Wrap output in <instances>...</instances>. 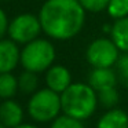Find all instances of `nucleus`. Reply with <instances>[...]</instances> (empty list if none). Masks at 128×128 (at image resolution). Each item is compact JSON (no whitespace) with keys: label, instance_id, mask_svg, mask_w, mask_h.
I'll use <instances>...</instances> for the list:
<instances>
[{"label":"nucleus","instance_id":"nucleus-19","mask_svg":"<svg viewBox=\"0 0 128 128\" xmlns=\"http://www.w3.org/2000/svg\"><path fill=\"white\" fill-rule=\"evenodd\" d=\"M117 70H118V76L122 80L125 86H128V52L121 55L117 61Z\"/></svg>","mask_w":128,"mask_h":128},{"label":"nucleus","instance_id":"nucleus-5","mask_svg":"<svg viewBox=\"0 0 128 128\" xmlns=\"http://www.w3.org/2000/svg\"><path fill=\"white\" fill-rule=\"evenodd\" d=\"M118 48L109 39H96L87 48V61L92 68H112L120 58Z\"/></svg>","mask_w":128,"mask_h":128},{"label":"nucleus","instance_id":"nucleus-7","mask_svg":"<svg viewBox=\"0 0 128 128\" xmlns=\"http://www.w3.org/2000/svg\"><path fill=\"white\" fill-rule=\"evenodd\" d=\"M21 62V52L12 40H0V73H11Z\"/></svg>","mask_w":128,"mask_h":128},{"label":"nucleus","instance_id":"nucleus-4","mask_svg":"<svg viewBox=\"0 0 128 128\" xmlns=\"http://www.w3.org/2000/svg\"><path fill=\"white\" fill-rule=\"evenodd\" d=\"M55 59V48L48 40L34 39L21 51V64L25 70L40 73L48 70Z\"/></svg>","mask_w":128,"mask_h":128},{"label":"nucleus","instance_id":"nucleus-17","mask_svg":"<svg viewBox=\"0 0 128 128\" xmlns=\"http://www.w3.org/2000/svg\"><path fill=\"white\" fill-rule=\"evenodd\" d=\"M51 128H84L81 120L73 118L68 114H59L51 124Z\"/></svg>","mask_w":128,"mask_h":128},{"label":"nucleus","instance_id":"nucleus-15","mask_svg":"<svg viewBox=\"0 0 128 128\" xmlns=\"http://www.w3.org/2000/svg\"><path fill=\"white\" fill-rule=\"evenodd\" d=\"M108 12L114 20H122L128 17V0H109Z\"/></svg>","mask_w":128,"mask_h":128},{"label":"nucleus","instance_id":"nucleus-12","mask_svg":"<svg viewBox=\"0 0 128 128\" xmlns=\"http://www.w3.org/2000/svg\"><path fill=\"white\" fill-rule=\"evenodd\" d=\"M112 40L117 46L120 51L128 52V17L122 20H117L116 24L112 26Z\"/></svg>","mask_w":128,"mask_h":128},{"label":"nucleus","instance_id":"nucleus-22","mask_svg":"<svg viewBox=\"0 0 128 128\" xmlns=\"http://www.w3.org/2000/svg\"><path fill=\"white\" fill-rule=\"evenodd\" d=\"M0 128H6V127H4V125L2 124V122H0Z\"/></svg>","mask_w":128,"mask_h":128},{"label":"nucleus","instance_id":"nucleus-20","mask_svg":"<svg viewBox=\"0 0 128 128\" xmlns=\"http://www.w3.org/2000/svg\"><path fill=\"white\" fill-rule=\"evenodd\" d=\"M8 20H7V15L3 10L0 8V40L4 37V34L8 32Z\"/></svg>","mask_w":128,"mask_h":128},{"label":"nucleus","instance_id":"nucleus-9","mask_svg":"<svg viewBox=\"0 0 128 128\" xmlns=\"http://www.w3.org/2000/svg\"><path fill=\"white\" fill-rule=\"evenodd\" d=\"M24 110L18 102L12 99H4L0 105V122L6 128H15L22 124Z\"/></svg>","mask_w":128,"mask_h":128},{"label":"nucleus","instance_id":"nucleus-13","mask_svg":"<svg viewBox=\"0 0 128 128\" xmlns=\"http://www.w3.org/2000/svg\"><path fill=\"white\" fill-rule=\"evenodd\" d=\"M20 90L18 78L11 73H0V98L12 99Z\"/></svg>","mask_w":128,"mask_h":128},{"label":"nucleus","instance_id":"nucleus-8","mask_svg":"<svg viewBox=\"0 0 128 128\" xmlns=\"http://www.w3.org/2000/svg\"><path fill=\"white\" fill-rule=\"evenodd\" d=\"M46 84H47V88L62 94L72 84V74L69 69H66L65 66L61 65L51 66L46 73Z\"/></svg>","mask_w":128,"mask_h":128},{"label":"nucleus","instance_id":"nucleus-6","mask_svg":"<svg viewBox=\"0 0 128 128\" xmlns=\"http://www.w3.org/2000/svg\"><path fill=\"white\" fill-rule=\"evenodd\" d=\"M42 30L40 20L32 14H21L15 17L8 25V34L12 42L28 44L37 39Z\"/></svg>","mask_w":128,"mask_h":128},{"label":"nucleus","instance_id":"nucleus-18","mask_svg":"<svg viewBox=\"0 0 128 128\" xmlns=\"http://www.w3.org/2000/svg\"><path fill=\"white\" fill-rule=\"evenodd\" d=\"M84 10L91 12H100L108 8L109 0H78Z\"/></svg>","mask_w":128,"mask_h":128},{"label":"nucleus","instance_id":"nucleus-16","mask_svg":"<svg viewBox=\"0 0 128 128\" xmlns=\"http://www.w3.org/2000/svg\"><path fill=\"white\" fill-rule=\"evenodd\" d=\"M98 95V103L108 109H113L118 102V92H117L116 87L108 90H102V91L96 92Z\"/></svg>","mask_w":128,"mask_h":128},{"label":"nucleus","instance_id":"nucleus-10","mask_svg":"<svg viewBox=\"0 0 128 128\" xmlns=\"http://www.w3.org/2000/svg\"><path fill=\"white\" fill-rule=\"evenodd\" d=\"M88 84L96 92L113 88L117 84V74L112 68H94L90 73Z\"/></svg>","mask_w":128,"mask_h":128},{"label":"nucleus","instance_id":"nucleus-3","mask_svg":"<svg viewBox=\"0 0 128 128\" xmlns=\"http://www.w3.org/2000/svg\"><path fill=\"white\" fill-rule=\"evenodd\" d=\"M62 112L61 94L50 88H43L32 94L28 102V113L37 122L54 121Z\"/></svg>","mask_w":128,"mask_h":128},{"label":"nucleus","instance_id":"nucleus-2","mask_svg":"<svg viewBox=\"0 0 128 128\" xmlns=\"http://www.w3.org/2000/svg\"><path fill=\"white\" fill-rule=\"evenodd\" d=\"M61 103L64 114L83 121L95 113L98 95L90 84L72 83L61 94Z\"/></svg>","mask_w":128,"mask_h":128},{"label":"nucleus","instance_id":"nucleus-11","mask_svg":"<svg viewBox=\"0 0 128 128\" xmlns=\"http://www.w3.org/2000/svg\"><path fill=\"white\" fill-rule=\"evenodd\" d=\"M96 128H128V114L122 109H109L98 120Z\"/></svg>","mask_w":128,"mask_h":128},{"label":"nucleus","instance_id":"nucleus-14","mask_svg":"<svg viewBox=\"0 0 128 128\" xmlns=\"http://www.w3.org/2000/svg\"><path fill=\"white\" fill-rule=\"evenodd\" d=\"M37 84H39V78L36 73L29 70H25L18 78V87L24 94H34L37 90Z\"/></svg>","mask_w":128,"mask_h":128},{"label":"nucleus","instance_id":"nucleus-1","mask_svg":"<svg viewBox=\"0 0 128 128\" xmlns=\"http://www.w3.org/2000/svg\"><path fill=\"white\" fill-rule=\"evenodd\" d=\"M84 11L78 0H47L39 14L42 30L51 39L69 40L83 29Z\"/></svg>","mask_w":128,"mask_h":128},{"label":"nucleus","instance_id":"nucleus-21","mask_svg":"<svg viewBox=\"0 0 128 128\" xmlns=\"http://www.w3.org/2000/svg\"><path fill=\"white\" fill-rule=\"evenodd\" d=\"M15 128H39V127H36V125H33V124H21Z\"/></svg>","mask_w":128,"mask_h":128}]
</instances>
